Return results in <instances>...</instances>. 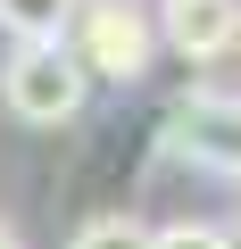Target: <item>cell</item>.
<instances>
[{"label": "cell", "instance_id": "obj_1", "mask_svg": "<svg viewBox=\"0 0 241 249\" xmlns=\"http://www.w3.org/2000/svg\"><path fill=\"white\" fill-rule=\"evenodd\" d=\"M92 100V75L75 67L67 42H17L9 58H0V108H9L17 124H75Z\"/></svg>", "mask_w": 241, "mask_h": 249}, {"label": "cell", "instance_id": "obj_2", "mask_svg": "<svg viewBox=\"0 0 241 249\" xmlns=\"http://www.w3.org/2000/svg\"><path fill=\"white\" fill-rule=\"evenodd\" d=\"M58 42L75 50L83 75H108V83H142L150 58H158V34H150L142 0H75V17H67Z\"/></svg>", "mask_w": 241, "mask_h": 249}, {"label": "cell", "instance_id": "obj_5", "mask_svg": "<svg viewBox=\"0 0 241 249\" xmlns=\"http://www.w3.org/2000/svg\"><path fill=\"white\" fill-rule=\"evenodd\" d=\"M75 17V0H0V34L9 42H58Z\"/></svg>", "mask_w": 241, "mask_h": 249}, {"label": "cell", "instance_id": "obj_8", "mask_svg": "<svg viewBox=\"0 0 241 249\" xmlns=\"http://www.w3.org/2000/svg\"><path fill=\"white\" fill-rule=\"evenodd\" d=\"M224 232H233V241H241V175H233V224H224Z\"/></svg>", "mask_w": 241, "mask_h": 249}, {"label": "cell", "instance_id": "obj_7", "mask_svg": "<svg viewBox=\"0 0 241 249\" xmlns=\"http://www.w3.org/2000/svg\"><path fill=\"white\" fill-rule=\"evenodd\" d=\"M150 249H241V241L208 216H175V224H150Z\"/></svg>", "mask_w": 241, "mask_h": 249}, {"label": "cell", "instance_id": "obj_9", "mask_svg": "<svg viewBox=\"0 0 241 249\" xmlns=\"http://www.w3.org/2000/svg\"><path fill=\"white\" fill-rule=\"evenodd\" d=\"M0 249H25V241H17V224H0Z\"/></svg>", "mask_w": 241, "mask_h": 249}, {"label": "cell", "instance_id": "obj_4", "mask_svg": "<svg viewBox=\"0 0 241 249\" xmlns=\"http://www.w3.org/2000/svg\"><path fill=\"white\" fill-rule=\"evenodd\" d=\"M150 34L183 67H216L241 42V0H158V9H150Z\"/></svg>", "mask_w": 241, "mask_h": 249}, {"label": "cell", "instance_id": "obj_6", "mask_svg": "<svg viewBox=\"0 0 241 249\" xmlns=\"http://www.w3.org/2000/svg\"><path fill=\"white\" fill-rule=\"evenodd\" d=\"M67 249H150V224L142 216H125V208H100V216H83L75 224V241Z\"/></svg>", "mask_w": 241, "mask_h": 249}, {"label": "cell", "instance_id": "obj_3", "mask_svg": "<svg viewBox=\"0 0 241 249\" xmlns=\"http://www.w3.org/2000/svg\"><path fill=\"white\" fill-rule=\"evenodd\" d=\"M158 150L208 166V175H241V91L191 83L167 116H158Z\"/></svg>", "mask_w": 241, "mask_h": 249}, {"label": "cell", "instance_id": "obj_10", "mask_svg": "<svg viewBox=\"0 0 241 249\" xmlns=\"http://www.w3.org/2000/svg\"><path fill=\"white\" fill-rule=\"evenodd\" d=\"M233 58H241V42H233Z\"/></svg>", "mask_w": 241, "mask_h": 249}]
</instances>
